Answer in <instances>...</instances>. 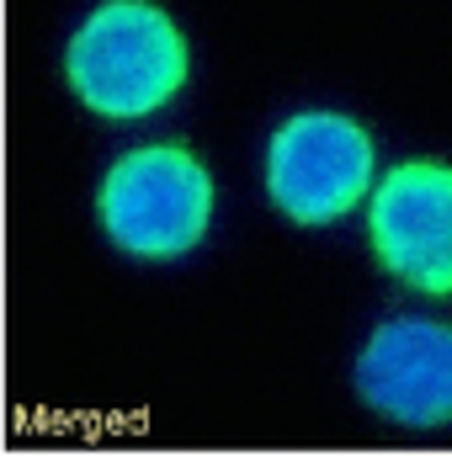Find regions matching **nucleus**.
Wrapping results in <instances>:
<instances>
[{
  "instance_id": "f257e3e1",
  "label": "nucleus",
  "mask_w": 452,
  "mask_h": 457,
  "mask_svg": "<svg viewBox=\"0 0 452 457\" xmlns=\"http://www.w3.org/2000/svg\"><path fill=\"white\" fill-rule=\"evenodd\" d=\"M70 102L107 128L171 112L192 80V37L160 0H96L59 48Z\"/></svg>"
},
{
  "instance_id": "f03ea898",
  "label": "nucleus",
  "mask_w": 452,
  "mask_h": 457,
  "mask_svg": "<svg viewBox=\"0 0 452 457\" xmlns=\"http://www.w3.org/2000/svg\"><path fill=\"white\" fill-rule=\"evenodd\" d=\"M91 213L122 261L176 266L197 255L219 224V176L181 138H144L107 160Z\"/></svg>"
},
{
  "instance_id": "7ed1b4c3",
  "label": "nucleus",
  "mask_w": 452,
  "mask_h": 457,
  "mask_svg": "<svg viewBox=\"0 0 452 457\" xmlns=\"http://www.w3.org/2000/svg\"><path fill=\"white\" fill-rule=\"evenodd\" d=\"M383 176L378 133L340 107H298L277 117L261 149V192L293 228H336L367 208Z\"/></svg>"
},
{
  "instance_id": "20e7f679",
  "label": "nucleus",
  "mask_w": 452,
  "mask_h": 457,
  "mask_svg": "<svg viewBox=\"0 0 452 457\" xmlns=\"http://www.w3.org/2000/svg\"><path fill=\"white\" fill-rule=\"evenodd\" d=\"M367 250L415 298H452V160L405 154L383 165L367 208Z\"/></svg>"
},
{
  "instance_id": "39448f33",
  "label": "nucleus",
  "mask_w": 452,
  "mask_h": 457,
  "mask_svg": "<svg viewBox=\"0 0 452 457\" xmlns=\"http://www.w3.org/2000/svg\"><path fill=\"white\" fill-rule=\"evenodd\" d=\"M356 404L399 431L452 426V320L442 314H389L351 356Z\"/></svg>"
}]
</instances>
